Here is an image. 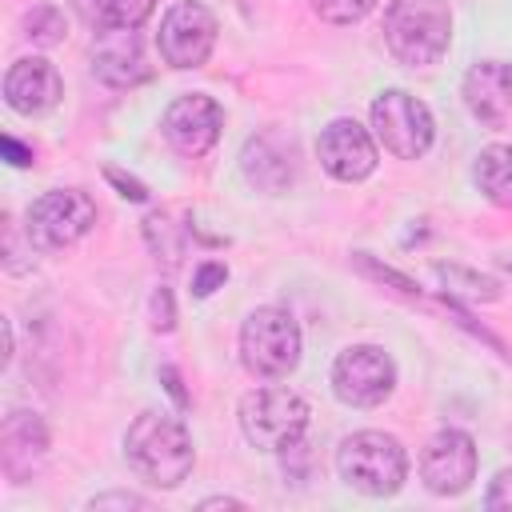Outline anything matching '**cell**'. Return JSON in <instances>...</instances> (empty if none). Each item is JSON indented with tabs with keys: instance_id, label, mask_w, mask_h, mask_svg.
I'll return each instance as SVG.
<instances>
[{
	"instance_id": "7",
	"label": "cell",
	"mask_w": 512,
	"mask_h": 512,
	"mask_svg": "<svg viewBox=\"0 0 512 512\" xmlns=\"http://www.w3.org/2000/svg\"><path fill=\"white\" fill-rule=\"evenodd\" d=\"M96 224V204L80 188H52L28 208V244L32 248H68L80 236H88Z\"/></svg>"
},
{
	"instance_id": "25",
	"label": "cell",
	"mask_w": 512,
	"mask_h": 512,
	"mask_svg": "<svg viewBox=\"0 0 512 512\" xmlns=\"http://www.w3.org/2000/svg\"><path fill=\"white\" fill-rule=\"evenodd\" d=\"M224 280H228V268L220 264V260H204L200 268H196V276H192V296H212L216 288H224Z\"/></svg>"
},
{
	"instance_id": "12",
	"label": "cell",
	"mask_w": 512,
	"mask_h": 512,
	"mask_svg": "<svg viewBox=\"0 0 512 512\" xmlns=\"http://www.w3.org/2000/svg\"><path fill=\"white\" fill-rule=\"evenodd\" d=\"M316 156H320L324 172L344 180V184H356V180L376 172V140L368 136V128H360L348 116L332 120L316 136Z\"/></svg>"
},
{
	"instance_id": "10",
	"label": "cell",
	"mask_w": 512,
	"mask_h": 512,
	"mask_svg": "<svg viewBox=\"0 0 512 512\" xmlns=\"http://www.w3.org/2000/svg\"><path fill=\"white\" fill-rule=\"evenodd\" d=\"M420 476L432 496H460L476 480V444L468 432L444 428L424 444Z\"/></svg>"
},
{
	"instance_id": "17",
	"label": "cell",
	"mask_w": 512,
	"mask_h": 512,
	"mask_svg": "<svg viewBox=\"0 0 512 512\" xmlns=\"http://www.w3.org/2000/svg\"><path fill=\"white\" fill-rule=\"evenodd\" d=\"M240 172H244V180H248L252 188H260V192H268V196L284 192V188L292 184V176H296L292 144H284L276 132L252 136V140L244 144V152H240Z\"/></svg>"
},
{
	"instance_id": "9",
	"label": "cell",
	"mask_w": 512,
	"mask_h": 512,
	"mask_svg": "<svg viewBox=\"0 0 512 512\" xmlns=\"http://www.w3.org/2000/svg\"><path fill=\"white\" fill-rule=\"evenodd\" d=\"M156 44L168 68H200L216 44V16L196 0H180L164 12Z\"/></svg>"
},
{
	"instance_id": "1",
	"label": "cell",
	"mask_w": 512,
	"mask_h": 512,
	"mask_svg": "<svg viewBox=\"0 0 512 512\" xmlns=\"http://www.w3.org/2000/svg\"><path fill=\"white\" fill-rule=\"evenodd\" d=\"M124 460L152 488H176L192 472V436L176 416L140 412L124 432Z\"/></svg>"
},
{
	"instance_id": "18",
	"label": "cell",
	"mask_w": 512,
	"mask_h": 512,
	"mask_svg": "<svg viewBox=\"0 0 512 512\" xmlns=\"http://www.w3.org/2000/svg\"><path fill=\"white\" fill-rule=\"evenodd\" d=\"M472 180L484 200H492L496 208H512V144H488L472 164Z\"/></svg>"
},
{
	"instance_id": "29",
	"label": "cell",
	"mask_w": 512,
	"mask_h": 512,
	"mask_svg": "<svg viewBox=\"0 0 512 512\" xmlns=\"http://www.w3.org/2000/svg\"><path fill=\"white\" fill-rule=\"evenodd\" d=\"M104 176H108V184H116V192H120L124 200H136V204L148 200V188H144L136 176H124L120 168H104Z\"/></svg>"
},
{
	"instance_id": "22",
	"label": "cell",
	"mask_w": 512,
	"mask_h": 512,
	"mask_svg": "<svg viewBox=\"0 0 512 512\" xmlns=\"http://www.w3.org/2000/svg\"><path fill=\"white\" fill-rule=\"evenodd\" d=\"M144 236H148V244H152V252H156V260L164 256V264H168V268H176V264H180V252H184V240H180V236H172V224H168V216H160V212H152V216L144 220Z\"/></svg>"
},
{
	"instance_id": "5",
	"label": "cell",
	"mask_w": 512,
	"mask_h": 512,
	"mask_svg": "<svg viewBox=\"0 0 512 512\" xmlns=\"http://www.w3.org/2000/svg\"><path fill=\"white\" fill-rule=\"evenodd\" d=\"M308 428V404L292 388H256L240 400V432L252 448L284 452Z\"/></svg>"
},
{
	"instance_id": "27",
	"label": "cell",
	"mask_w": 512,
	"mask_h": 512,
	"mask_svg": "<svg viewBox=\"0 0 512 512\" xmlns=\"http://www.w3.org/2000/svg\"><path fill=\"white\" fill-rule=\"evenodd\" d=\"M484 508H492V512H512V468L496 472V480L488 484Z\"/></svg>"
},
{
	"instance_id": "26",
	"label": "cell",
	"mask_w": 512,
	"mask_h": 512,
	"mask_svg": "<svg viewBox=\"0 0 512 512\" xmlns=\"http://www.w3.org/2000/svg\"><path fill=\"white\" fill-rule=\"evenodd\" d=\"M148 320L156 332H172L176 328V304H172V292L168 288H156L152 300H148Z\"/></svg>"
},
{
	"instance_id": "8",
	"label": "cell",
	"mask_w": 512,
	"mask_h": 512,
	"mask_svg": "<svg viewBox=\"0 0 512 512\" xmlns=\"http://www.w3.org/2000/svg\"><path fill=\"white\" fill-rule=\"evenodd\" d=\"M396 388V364L380 344H352L332 360V392L352 408H376Z\"/></svg>"
},
{
	"instance_id": "33",
	"label": "cell",
	"mask_w": 512,
	"mask_h": 512,
	"mask_svg": "<svg viewBox=\"0 0 512 512\" xmlns=\"http://www.w3.org/2000/svg\"><path fill=\"white\" fill-rule=\"evenodd\" d=\"M508 268H512V260H508Z\"/></svg>"
},
{
	"instance_id": "16",
	"label": "cell",
	"mask_w": 512,
	"mask_h": 512,
	"mask_svg": "<svg viewBox=\"0 0 512 512\" xmlns=\"http://www.w3.org/2000/svg\"><path fill=\"white\" fill-rule=\"evenodd\" d=\"M48 456V428L36 412H8L4 416V428H0V460H4V472L20 484L32 476V468Z\"/></svg>"
},
{
	"instance_id": "11",
	"label": "cell",
	"mask_w": 512,
	"mask_h": 512,
	"mask_svg": "<svg viewBox=\"0 0 512 512\" xmlns=\"http://www.w3.org/2000/svg\"><path fill=\"white\" fill-rule=\"evenodd\" d=\"M220 128H224V112H220V104H216L212 96H204V92H192V96L172 100L168 112H164V120H160L164 140H168L180 156H204V152L216 144Z\"/></svg>"
},
{
	"instance_id": "30",
	"label": "cell",
	"mask_w": 512,
	"mask_h": 512,
	"mask_svg": "<svg viewBox=\"0 0 512 512\" xmlns=\"http://www.w3.org/2000/svg\"><path fill=\"white\" fill-rule=\"evenodd\" d=\"M0 152H4V160H8L12 168H28V164H32V148H24L16 136H4V140H0Z\"/></svg>"
},
{
	"instance_id": "24",
	"label": "cell",
	"mask_w": 512,
	"mask_h": 512,
	"mask_svg": "<svg viewBox=\"0 0 512 512\" xmlns=\"http://www.w3.org/2000/svg\"><path fill=\"white\" fill-rule=\"evenodd\" d=\"M352 260H356V268H360V272H368V276H372V280H380V284H392V288H396L400 296H420V288H416V284H412L408 276H400V272H392V268L376 264V260H372L368 252H356Z\"/></svg>"
},
{
	"instance_id": "2",
	"label": "cell",
	"mask_w": 512,
	"mask_h": 512,
	"mask_svg": "<svg viewBox=\"0 0 512 512\" xmlns=\"http://www.w3.org/2000/svg\"><path fill=\"white\" fill-rule=\"evenodd\" d=\"M452 12L444 0H392L384 12V44L408 68H428L448 52Z\"/></svg>"
},
{
	"instance_id": "4",
	"label": "cell",
	"mask_w": 512,
	"mask_h": 512,
	"mask_svg": "<svg viewBox=\"0 0 512 512\" xmlns=\"http://www.w3.org/2000/svg\"><path fill=\"white\" fill-rule=\"evenodd\" d=\"M240 360L260 380H280L300 364V324L284 308H256L240 328Z\"/></svg>"
},
{
	"instance_id": "21",
	"label": "cell",
	"mask_w": 512,
	"mask_h": 512,
	"mask_svg": "<svg viewBox=\"0 0 512 512\" xmlns=\"http://www.w3.org/2000/svg\"><path fill=\"white\" fill-rule=\"evenodd\" d=\"M24 36H28L32 44H40V48L60 44V40H64V16H60V8H52V4L32 8V12L24 16Z\"/></svg>"
},
{
	"instance_id": "23",
	"label": "cell",
	"mask_w": 512,
	"mask_h": 512,
	"mask_svg": "<svg viewBox=\"0 0 512 512\" xmlns=\"http://www.w3.org/2000/svg\"><path fill=\"white\" fill-rule=\"evenodd\" d=\"M376 8V0H312V12L328 24H356Z\"/></svg>"
},
{
	"instance_id": "15",
	"label": "cell",
	"mask_w": 512,
	"mask_h": 512,
	"mask_svg": "<svg viewBox=\"0 0 512 512\" xmlns=\"http://www.w3.org/2000/svg\"><path fill=\"white\" fill-rule=\"evenodd\" d=\"M92 76L112 88H132L148 80V64L140 56L136 28H104L92 40Z\"/></svg>"
},
{
	"instance_id": "3",
	"label": "cell",
	"mask_w": 512,
	"mask_h": 512,
	"mask_svg": "<svg viewBox=\"0 0 512 512\" xmlns=\"http://www.w3.org/2000/svg\"><path fill=\"white\" fill-rule=\"evenodd\" d=\"M336 468L348 488H356L364 496H392V492H400V484L408 476V456L396 436L364 428V432L344 436V444L336 448Z\"/></svg>"
},
{
	"instance_id": "20",
	"label": "cell",
	"mask_w": 512,
	"mask_h": 512,
	"mask_svg": "<svg viewBox=\"0 0 512 512\" xmlns=\"http://www.w3.org/2000/svg\"><path fill=\"white\" fill-rule=\"evenodd\" d=\"M436 276L444 280V288L460 300H472V304H492L500 300V284L492 276H480L472 268H460V264H436Z\"/></svg>"
},
{
	"instance_id": "19",
	"label": "cell",
	"mask_w": 512,
	"mask_h": 512,
	"mask_svg": "<svg viewBox=\"0 0 512 512\" xmlns=\"http://www.w3.org/2000/svg\"><path fill=\"white\" fill-rule=\"evenodd\" d=\"M76 8L92 28L104 32V28H140L152 16L156 0H76Z\"/></svg>"
},
{
	"instance_id": "13",
	"label": "cell",
	"mask_w": 512,
	"mask_h": 512,
	"mask_svg": "<svg viewBox=\"0 0 512 512\" xmlns=\"http://www.w3.org/2000/svg\"><path fill=\"white\" fill-rule=\"evenodd\" d=\"M464 104L484 128H512V64L480 60L464 76Z\"/></svg>"
},
{
	"instance_id": "32",
	"label": "cell",
	"mask_w": 512,
	"mask_h": 512,
	"mask_svg": "<svg viewBox=\"0 0 512 512\" xmlns=\"http://www.w3.org/2000/svg\"><path fill=\"white\" fill-rule=\"evenodd\" d=\"M200 508L208 512V508H244V504L232 500V496H208V500H200Z\"/></svg>"
},
{
	"instance_id": "28",
	"label": "cell",
	"mask_w": 512,
	"mask_h": 512,
	"mask_svg": "<svg viewBox=\"0 0 512 512\" xmlns=\"http://www.w3.org/2000/svg\"><path fill=\"white\" fill-rule=\"evenodd\" d=\"M88 508L92 512H104V508H148V500L136 496V492H104V496H92Z\"/></svg>"
},
{
	"instance_id": "6",
	"label": "cell",
	"mask_w": 512,
	"mask_h": 512,
	"mask_svg": "<svg viewBox=\"0 0 512 512\" xmlns=\"http://www.w3.org/2000/svg\"><path fill=\"white\" fill-rule=\"evenodd\" d=\"M372 128H376V140L400 156V160H416L432 148V136H436V124H432V112L424 100H416L412 92L404 88H392V92H380L372 100Z\"/></svg>"
},
{
	"instance_id": "31",
	"label": "cell",
	"mask_w": 512,
	"mask_h": 512,
	"mask_svg": "<svg viewBox=\"0 0 512 512\" xmlns=\"http://www.w3.org/2000/svg\"><path fill=\"white\" fill-rule=\"evenodd\" d=\"M160 384L168 388V396H172V404H176V408H188V392H184L180 372H176L172 364H164V368H160Z\"/></svg>"
},
{
	"instance_id": "14",
	"label": "cell",
	"mask_w": 512,
	"mask_h": 512,
	"mask_svg": "<svg viewBox=\"0 0 512 512\" xmlns=\"http://www.w3.org/2000/svg\"><path fill=\"white\" fill-rule=\"evenodd\" d=\"M64 96V84H60V72L44 60V56H24L8 68L4 76V100L12 112L20 116H40V112H52Z\"/></svg>"
}]
</instances>
